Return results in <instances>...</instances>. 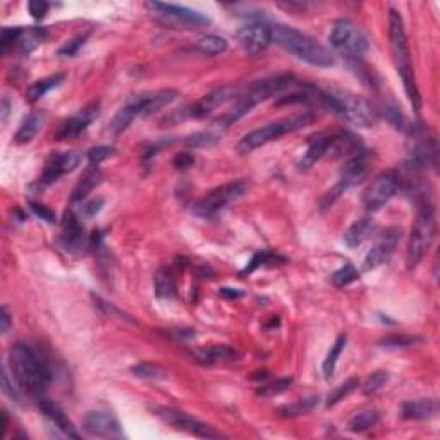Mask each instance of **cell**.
Wrapping results in <instances>:
<instances>
[{
	"mask_svg": "<svg viewBox=\"0 0 440 440\" xmlns=\"http://www.w3.org/2000/svg\"><path fill=\"white\" fill-rule=\"evenodd\" d=\"M414 342L413 337H407V335H389L382 341V346L385 348H404V346H411Z\"/></svg>",
	"mask_w": 440,
	"mask_h": 440,
	"instance_id": "cell-47",
	"label": "cell"
},
{
	"mask_svg": "<svg viewBox=\"0 0 440 440\" xmlns=\"http://www.w3.org/2000/svg\"><path fill=\"white\" fill-rule=\"evenodd\" d=\"M317 102L358 127H371L377 119V112L367 98L344 89H318Z\"/></svg>",
	"mask_w": 440,
	"mask_h": 440,
	"instance_id": "cell-4",
	"label": "cell"
},
{
	"mask_svg": "<svg viewBox=\"0 0 440 440\" xmlns=\"http://www.w3.org/2000/svg\"><path fill=\"white\" fill-rule=\"evenodd\" d=\"M176 98V89H162V91L139 93V95L130 96L126 105L131 107V110L136 114V117H143L166 109V107L170 105Z\"/></svg>",
	"mask_w": 440,
	"mask_h": 440,
	"instance_id": "cell-12",
	"label": "cell"
},
{
	"mask_svg": "<svg viewBox=\"0 0 440 440\" xmlns=\"http://www.w3.org/2000/svg\"><path fill=\"white\" fill-rule=\"evenodd\" d=\"M64 80H66V74H52V76H46L44 78V80H38L35 81L33 85H31L30 88H28L26 91V96L28 100H31V102H37V100H40L42 96H45L46 93L52 91L53 88L60 87V85L64 83Z\"/></svg>",
	"mask_w": 440,
	"mask_h": 440,
	"instance_id": "cell-28",
	"label": "cell"
},
{
	"mask_svg": "<svg viewBox=\"0 0 440 440\" xmlns=\"http://www.w3.org/2000/svg\"><path fill=\"white\" fill-rule=\"evenodd\" d=\"M195 49L205 55H220L227 50V42L219 35H206L196 42Z\"/></svg>",
	"mask_w": 440,
	"mask_h": 440,
	"instance_id": "cell-35",
	"label": "cell"
},
{
	"mask_svg": "<svg viewBox=\"0 0 440 440\" xmlns=\"http://www.w3.org/2000/svg\"><path fill=\"white\" fill-rule=\"evenodd\" d=\"M219 294L222 296V298L238 299V298H243V294H245V292H243L241 289H236V288H220Z\"/></svg>",
	"mask_w": 440,
	"mask_h": 440,
	"instance_id": "cell-53",
	"label": "cell"
},
{
	"mask_svg": "<svg viewBox=\"0 0 440 440\" xmlns=\"http://www.w3.org/2000/svg\"><path fill=\"white\" fill-rule=\"evenodd\" d=\"M49 3L44 2V0H31V2L28 3V10H30V14L35 19H44L46 12H49Z\"/></svg>",
	"mask_w": 440,
	"mask_h": 440,
	"instance_id": "cell-49",
	"label": "cell"
},
{
	"mask_svg": "<svg viewBox=\"0 0 440 440\" xmlns=\"http://www.w3.org/2000/svg\"><path fill=\"white\" fill-rule=\"evenodd\" d=\"M100 112V103L98 102H91L88 103L85 109H81L80 112L71 116L69 119L64 121L62 124L59 126V130L55 132V138L57 139H71V138H76L83 132L93 121L98 117Z\"/></svg>",
	"mask_w": 440,
	"mask_h": 440,
	"instance_id": "cell-20",
	"label": "cell"
},
{
	"mask_svg": "<svg viewBox=\"0 0 440 440\" xmlns=\"http://www.w3.org/2000/svg\"><path fill=\"white\" fill-rule=\"evenodd\" d=\"M159 416H162L167 423H170L173 427H176L177 430L188 432V434L196 435V437H203V439H220L222 434H219L217 430H213L210 425L203 423V421L196 420V418L189 416V414L182 413V411H174V410H164L160 407Z\"/></svg>",
	"mask_w": 440,
	"mask_h": 440,
	"instance_id": "cell-13",
	"label": "cell"
},
{
	"mask_svg": "<svg viewBox=\"0 0 440 440\" xmlns=\"http://www.w3.org/2000/svg\"><path fill=\"white\" fill-rule=\"evenodd\" d=\"M23 28H3L0 33V45H2V52H7L9 49H14L19 42L21 35H23Z\"/></svg>",
	"mask_w": 440,
	"mask_h": 440,
	"instance_id": "cell-43",
	"label": "cell"
},
{
	"mask_svg": "<svg viewBox=\"0 0 440 440\" xmlns=\"http://www.w3.org/2000/svg\"><path fill=\"white\" fill-rule=\"evenodd\" d=\"M236 98H238V89H236L234 87L217 88V89H213V91L206 93L205 96H202L198 102H195L193 105H189L188 109L179 110L176 116L169 117L167 121L176 119V117L179 121L202 119V117H206L209 114H212L215 109H219V107L225 105V103L231 102V100H236Z\"/></svg>",
	"mask_w": 440,
	"mask_h": 440,
	"instance_id": "cell-10",
	"label": "cell"
},
{
	"mask_svg": "<svg viewBox=\"0 0 440 440\" xmlns=\"http://www.w3.org/2000/svg\"><path fill=\"white\" fill-rule=\"evenodd\" d=\"M274 258H275V256L272 255V253H268V252L256 253V255L253 256V258H252V262H249L248 267H246L245 270L241 272V275H248V274H252V272H255L256 268L262 267V265H267V262H272V260H274Z\"/></svg>",
	"mask_w": 440,
	"mask_h": 440,
	"instance_id": "cell-46",
	"label": "cell"
},
{
	"mask_svg": "<svg viewBox=\"0 0 440 440\" xmlns=\"http://www.w3.org/2000/svg\"><path fill=\"white\" fill-rule=\"evenodd\" d=\"M38 407H40L42 414H44L46 420L53 425V428L62 432V435L71 439H80V434H78L76 428H74L73 421L66 416V413H64L62 407H60L59 404H55L53 401L49 399H40Z\"/></svg>",
	"mask_w": 440,
	"mask_h": 440,
	"instance_id": "cell-21",
	"label": "cell"
},
{
	"mask_svg": "<svg viewBox=\"0 0 440 440\" xmlns=\"http://www.w3.org/2000/svg\"><path fill=\"white\" fill-rule=\"evenodd\" d=\"M358 277H360V272H358L351 263H346L344 267H341L339 270H335L334 274H332V284H334L335 288H346V285H349L351 282L356 281Z\"/></svg>",
	"mask_w": 440,
	"mask_h": 440,
	"instance_id": "cell-37",
	"label": "cell"
},
{
	"mask_svg": "<svg viewBox=\"0 0 440 440\" xmlns=\"http://www.w3.org/2000/svg\"><path fill=\"white\" fill-rule=\"evenodd\" d=\"M9 367L17 387L31 396L40 397L52 380L45 358L26 342H16L9 351Z\"/></svg>",
	"mask_w": 440,
	"mask_h": 440,
	"instance_id": "cell-1",
	"label": "cell"
},
{
	"mask_svg": "<svg viewBox=\"0 0 440 440\" xmlns=\"http://www.w3.org/2000/svg\"><path fill=\"white\" fill-rule=\"evenodd\" d=\"M30 209H31V212H33L37 217H40L42 220L49 222V224H55V220H57L55 213H53L52 210L46 209V206L40 205V203L31 202V203H30Z\"/></svg>",
	"mask_w": 440,
	"mask_h": 440,
	"instance_id": "cell-48",
	"label": "cell"
},
{
	"mask_svg": "<svg viewBox=\"0 0 440 440\" xmlns=\"http://www.w3.org/2000/svg\"><path fill=\"white\" fill-rule=\"evenodd\" d=\"M93 301H95V306H98L100 310L103 311V313H107V315H110V317H116V318H119V320H124V322H130V324H136L134 320H132V318L130 317V315L127 313H124L123 310H119L117 308V306H114L112 303H109V301H105V299L103 298H100V296H96V294H93Z\"/></svg>",
	"mask_w": 440,
	"mask_h": 440,
	"instance_id": "cell-42",
	"label": "cell"
},
{
	"mask_svg": "<svg viewBox=\"0 0 440 440\" xmlns=\"http://www.w3.org/2000/svg\"><path fill=\"white\" fill-rule=\"evenodd\" d=\"M0 322H2V325H0V331H2V334H7L10 328V315H9V310L6 308V306H2V313H0Z\"/></svg>",
	"mask_w": 440,
	"mask_h": 440,
	"instance_id": "cell-54",
	"label": "cell"
},
{
	"mask_svg": "<svg viewBox=\"0 0 440 440\" xmlns=\"http://www.w3.org/2000/svg\"><path fill=\"white\" fill-rule=\"evenodd\" d=\"M439 413L437 399L406 401L401 406V416L406 420H428Z\"/></svg>",
	"mask_w": 440,
	"mask_h": 440,
	"instance_id": "cell-23",
	"label": "cell"
},
{
	"mask_svg": "<svg viewBox=\"0 0 440 440\" xmlns=\"http://www.w3.org/2000/svg\"><path fill=\"white\" fill-rule=\"evenodd\" d=\"M315 116L311 112H301L294 114V116L284 117V119L274 121V123H268L265 126L258 127V130L249 131L248 134H245L241 138V141L238 143V152L239 153H252L255 152L260 146L268 145V143L275 141L281 136L288 134V132L298 131L301 127L310 126L313 123Z\"/></svg>",
	"mask_w": 440,
	"mask_h": 440,
	"instance_id": "cell-5",
	"label": "cell"
},
{
	"mask_svg": "<svg viewBox=\"0 0 440 440\" xmlns=\"http://www.w3.org/2000/svg\"><path fill=\"white\" fill-rule=\"evenodd\" d=\"M193 164H195V157L188 152L179 153L176 159H174V166H176V169H181V170L188 169V167H191Z\"/></svg>",
	"mask_w": 440,
	"mask_h": 440,
	"instance_id": "cell-51",
	"label": "cell"
},
{
	"mask_svg": "<svg viewBox=\"0 0 440 440\" xmlns=\"http://www.w3.org/2000/svg\"><path fill=\"white\" fill-rule=\"evenodd\" d=\"M85 42H87V35H78V37L71 38L69 42H66L64 46H60L59 53L60 55H66V57L76 55V52L85 45Z\"/></svg>",
	"mask_w": 440,
	"mask_h": 440,
	"instance_id": "cell-45",
	"label": "cell"
},
{
	"mask_svg": "<svg viewBox=\"0 0 440 440\" xmlns=\"http://www.w3.org/2000/svg\"><path fill=\"white\" fill-rule=\"evenodd\" d=\"M292 384V378H279V380L270 382V384H262V387L256 391V394L262 397H274L288 391Z\"/></svg>",
	"mask_w": 440,
	"mask_h": 440,
	"instance_id": "cell-41",
	"label": "cell"
},
{
	"mask_svg": "<svg viewBox=\"0 0 440 440\" xmlns=\"http://www.w3.org/2000/svg\"><path fill=\"white\" fill-rule=\"evenodd\" d=\"M389 40H391L392 60H394L397 74H399L401 80H403L404 89H406V95L407 98H410V103L418 112V110L421 109V96H420V91H418L416 81H414L413 67H411L410 46H407V38H406V31H404L403 17H401V14L394 9H392L391 14H389Z\"/></svg>",
	"mask_w": 440,
	"mask_h": 440,
	"instance_id": "cell-3",
	"label": "cell"
},
{
	"mask_svg": "<svg viewBox=\"0 0 440 440\" xmlns=\"http://www.w3.org/2000/svg\"><path fill=\"white\" fill-rule=\"evenodd\" d=\"M435 236V212L430 203H425L420 206L411 227L410 241L406 249V265L407 268H414L420 265L423 256L427 255L432 241Z\"/></svg>",
	"mask_w": 440,
	"mask_h": 440,
	"instance_id": "cell-6",
	"label": "cell"
},
{
	"mask_svg": "<svg viewBox=\"0 0 440 440\" xmlns=\"http://www.w3.org/2000/svg\"><path fill=\"white\" fill-rule=\"evenodd\" d=\"M145 9L150 16L169 30H198L210 24V19L198 10L188 9L184 6L164 2H146Z\"/></svg>",
	"mask_w": 440,
	"mask_h": 440,
	"instance_id": "cell-7",
	"label": "cell"
},
{
	"mask_svg": "<svg viewBox=\"0 0 440 440\" xmlns=\"http://www.w3.org/2000/svg\"><path fill=\"white\" fill-rule=\"evenodd\" d=\"M399 189V177L394 170H387L370 182L363 195V205L368 212H377L391 202Z\"/></svg>",
	"mask_w": 440,
	"mask_h": 440,
	"instance_id": "cell-11",
	"label": "cell"
},
{
	"mask_svg": "<svg viewBox=\"0 0 440 440\" xmlns=\"http://www.w3.org/2000/svg\"><path fill=\"white\" fill-rule=\"evenodd\" d=\"M380 420V413L377 410H367L361 411V413L354 414L351 420L348 421V430L353 434H361V432H367L368 428L375 427Z\"/></svg>",
	"mask_w": 440,
	"mask_h": 440,
	"instance_id": "cell-31",
	"label": "cell"
},
{
	"mask_svg": "<svg viewBox=\"0 0 440 440\" xmlns=\"http://www.w3.org/2000/svg\"><path fill=\"white\" fill-rule=\"evenodd\" d=\"M46 31L44 28H30V30H24L23 35H21L19 42H17L16 49L19 50L21 53H31L42 42L45 40Z\"/></svg>",
	"mask_w": 440,
	"mask_h": 440,
	"instance_id": "cell-33",
	"label": "cell"
},
{
	"mask_svg": "<svg viewBox=\"0 0 440 440\" xmlns=\"http://www.w3.org/2000/svg\"><path fill=\"white\" fill-rule=\"evenodd\" d=\"M2 391H3V394L9 396L10 399L16 401V403H19V399H21L19 391H17V389L14 387L12 384H10V380H9V371H7L6 367H3V371H2Z\"/></svg>",
	"mask_w": 440,
	"mask_h": 440,
	"instance_id": "cell-50",
	"label": "cell"
},
{
	"mask_svg": "<svg viewBox=\"0 0 440 440\" xmlns=\"http://www.w3.org/2000/svg\"><path fill=\"white\" fill-rule=\"evenodd\" d=\"M253 103L249 102L248 98H246L245 95L238 96V98L234 100V105L229 107L227 110H225L224 114H222L220 117H217L215 119V126L220 127V130H225V127L232 126L234 123H238L239 119H243V117L246 116V114H249L253 110Z\"/></svg>",
	"mask_w": 440,
	"mask_h": 440,
	"instance_id": "cell-25",
	"label": "cell"
},
{
	"mask_svg": "<svg viewBox=\"0 0 440 440\" xmlns=\"http://www.w3.org/2000/svg\"><path fill=\"white\" fill-rule=\"evenodd\" d=\"M399 239H401V229L397 227L387 229V231L378 238V241L375 243L373 248L368 252V255L364 256V263H363L364 270H373V268L380 267V265L387 262V260L392 256V253H394Z\"/></svg>",
	"mask_w": 440,
	"mask_h": 440,
	"instance_id": "cell-18",
	"label": "cell"
},
{
	"mask_svg": "<svg viewBox=\"0 0 440 440\" xmlns=\"http://www.w3.org/2000/svg\"><path fill=\"white\" fill-rule=\"evenodd\" d=\"M153 284H155V296L159 299H170L176 296V281H174L170 272H157L155 279H153Z\"/></svg>",
	"mask_w": 440,
	"mask_h": 440,
	"instance_id": "cell-32",
	"label": "cell"
},
{
	"mask_svg": "<svg viewBox=\"0 0 440 440\" xmlns=\"http://www.w3.org/2000/svg\"><path fill=\"white\" fill-rule=\"evenodd\" d=\"M317 404H318V397H306V399L296 401L294 404H289V406L281 407L279 413H281L282 416H298V414L310 413Z\"/></svg>",
	"mask_w": 440,
	"mask_h": 440,
	"instance_id": "cell-36",
	"label": "cell"
},
{
	"mask_svg": "<svg viewBox=\"0 0 440 440\" xmlns=\"http://www.w3.org/2000/svg\"><path fill=\"white\" fill-rule=\"evenodd\" d=\"M375 232V224L371 219H360L348 227V231L344 232V243L348 248H358V246L363 245L367 239L371 238V234Z\"/></svg>",
	"mask_w": 440,
	"mask_h": 440,
	"instance_id": "cell-24",
	"label": "cell"
},
{
	"mask_svg": "<svg viewBox=\"0 0 440 440\" xmlns=\"http://www.w3.org/2000/svg\"><path fill=\"white\" fill-rule=\"evenodd\" d=\"M360 385V380H358L356 377L349 378V380H346L344 384L337 385V387L334 389V391L331 392L327 397V406H335V404L339 403V401H342L344 397H348L351 392L354 391V389Z\"/></svg>",
	"mask_w": 440,
	"mask_h": 440,
	"instance_id": "cell-38",
	"label": "cell"
},
{
	"mask_svg": "<svg viewBox=\"0 0 440 440\" xmlns=\"http://www.w3.org/2000/svg\"><path fill=\"white\" fill-rule=\"evenodd\" d=\"M220 134L217 131H202L196 132V134H191L188 139H186V145L189 148H203V146H210L213 143L219 141Z\"/></svg>",
	"mask_w": 440,
	"mask_h": 440,
	"instance_id": "cell-40",
	"label": "cell"
},
{
	"mask_svg": "<svg viewBox=\"0 0 440 440\" xmlns=\"http://www.w3.org/2000/svg\"><path fill=\"white\" fill-rule=\"evenodd\" d=\"M334 143V134H318L311 138L308 141V148H306L305 155L299 160V169L310 170L318 160L324 155H327Z\"/></svg>",
	"mask_w": 440,
	"mask_h": 440,
	"instance_id": "cell-22",
	"label": "cell"
},
{
	"mask_svg": "<svg viewBox=\"0 0 440 440\" xmlns=\"http://www.w3.org/2000/svg\"><path fill=\"white\" fill-rule=\"evenodd\" d=\"M114 155V146H107V145H100V146H93L88 152V162L91 166H100L103 160H107L109 157Z\"/></svg>",
	"mask_w": 440,
	"mask_h": 440,
	"instance_id": "cell-44",
	"label": "cell"
},
{
	"mask_svg": "<svg viewBox=\"0 0 440 440\" xmlns=\"http://www.w3.org/2000/svg\"><path fill=\"white\" fill-rule=\"evenodd\" d=\"M60 241H62L64 248L71 253H81L87 248V232H85L83 224L80 222V217L73 210H67L64 213L62 225H60Z\"/></svg>",
	"mask_w": 440,
	"mask_h": 440,
	"instance_id": "cell-16",
	"label": "cell"
},
{
	"mask_svg": "<svg viewBox=\"0 0 440 440\" xmlns=\"http://www.w3.org/2000/svg\"><path fill=\"white\" fill-rule=\"evenodd\" d=\"M81 162L80 153L76 152H59V153H52V155L46 159L45 169L42 173L40 177V184L42 186H49L52 182H55L57 179L67 173H73Z\"/></svg>",
	"mask_w": 440,
	"mask_h": 440,
	"instance_id": "cell-17",
	"label": "cell"
},
{
	"mask_svg": "<svg viewBox=\"0 0 440 440\" xmlns=\"http://www.w3.org/2000/svg\"><path fill=\"white\" fill-rule=\"evenodd\" d=\"M389 378H391V375H389L387 371H384V370H378V371H375V373H371L370 377L367 378V382L363 384V387H361L363 389V394L371 396V394H375V392H378L385 384H387Z\"/></svg>",
	"mask_w": 440,
	"mask_h": 440,
	"instance_id": "cell-39",
	"label": "cell"
},
{
	"mask_svg": "<svg viewBox=\"0 0 440 440\" xmlns=\"http://www.w3.org/2000/svg\"><path fill=\"white\" fill-rule=\"evenodd\" d=\"M246 188H248V186H246L245 181H234L227 182V184H222L219 188L206 193L203 198H200L198 202L193 205V213L202 217V219H212V217H215L217 213L222 212L229 203L241 198L246 193Z\"/></svg>",
	"mask_w": 440,
	"mask_h": 440,
	"instance_id": "cell-8",
	"label": "cell"
},
{
	"mask_svg": "<svg viewBox=\"0 0 440 440\" xmlns=\"http://www.w3.org/2000/svg\"><path fill=\"white\" fill-rule=\"evenodd\" d=\"M42 126H44V117H42V114L31 112L30 116H28L26 119L23 121V124H21L19 130H17L16 141L19 143V145L30 143L31 139H33L35 136L40 132Z\"/></svg>",
	"mask_w": 440,
	"mask_h": 440,
	"instance_id": "cell-29",
	"label": "cell"
},
{
	"mask_svg": "<svg viewBox=\"0 0 440 440\" xmlns=\"http://www.w3.org/2000/svg\"><path fill=\"white\" fill-rule=\"evenodd\" d=\"M296 81L292 74H279V76H272V78H265L262 81H256L252 87L248 88V91L245 93L246 98L256 105V103L263 102V100L272 98V96L279 95L284 89H288L289 87H292Z\"/></svg>",
	"mask_w": 440,
	"mask_h": 440,
	"instance_id": "cell-15",
	"label": "cell"
},
{
	"mask_svg": "<svg viewBox=\"0 0 440 440\" xmlns=\"http://www.w3.org/2000/svg\"><path fill=\"white\" fill-rule=\"evenodd\" d=\"M236 38L246 53L256 55L272 44V28L263 23L248 24L236 33Z\"/></svg>",
	"mask_w": 440,
	"mask_h": 440,
	"instance_id": "cell-19",
	"label": "cell"
},
{
	"mask_svg": "<svg viewBox=\"0 0 440 440\" xmlns=\"http://www.w3.org/2000/svg\"><path fill=\"white\" fill-rule=\"evenodd\" d=\"M272 42L289 52L291 55L298 57L303 62L311 64L315 67H331L334 66V53L325 45L318 44L315 38L301 33L299 30L285 24H275L272 26Z\"/></svg>",
	"mask_w": 440,
	"mask_h": 440,
	"instance_id": "cell-2",
	"label": "cell"
},
{
	"mask_svg": "<svg viewBox=\"0 0 440 440\" xmlns=\"http://www.w3.org/2000/svg\"><path fill=\"white\" fill-rule=\"evenodd\" d=\"M100 181H102V173H100L98 167L96 166L88 167V169L83 173V176L80 177L78 184L74 186L73 202L74 203L83 202L89 193L93 191V188H96V186L100 184Z\"/></svg>",
	"mask_w": 440,
	"mask_h": 440,
	"instance_id": "cell-26",
	"label": "cell"
},
{
	"mask_svg": "<svg viewBox=\"0 0 440 440\" xmlns=\"http://www.w3.org/2000/svg\"><path fill=\"white\" fill-rule=\"evenodd\" d=\"M196 360L202 361L205 364H212V363H219V361H232L238 360L239 353L236 349L229 348V346L220 344V346H212V348H205V349H198L195 351Z\"/></svg>",
	"mask_w": 440,
	"mask_h": 440,
	"instance_id": "cell-27",
	"label": "cell"
},
{
	"mask_svg": "<svg viewBox=\"0 0 440 440\" xmlns=\"http://www.w3.org/2000/svg\"><path fill=\"white\" fill-rule=\"evenodd\" d=\"M102 205H103V200H91V202L85 203L81 212H83L87 217H93L102 210Z\"/></svg>",
	"mask_w": 440,
	"mask_h": 440,
	"instance_id": "cell-52",
	"label": "cell"
},
{
	"mask_svg": "<svg viewBox=\"0 0 440 440\" xmlns=\"http://www.w3.org/2000/svg\"><path fill=\"white\" fill-rule=\"evenodd\" d=\"M328 42L335 50L344 53L348 59H361L368 50V40L363 31L348 19H337L331 28Z\"/></svg>",
	"mask_w": 440,
	"mask_h": 440,
	"instance_id": "cell-9",
	"label": "cell"
},
{
	"mask_svg": "<svg viewBox=\"0 0 440 440\" xmlns=\"http://www.w3.org/2000/svg\"><path fill=\"white\" fill-rule=\"evenodd\" d=\"M346 342H348V337H346L344 334L339 335V337L335 339V342H334V346H332V349L328 351L327 358H325L324 364H322V370H324V377L327 378V380H328V378L334 377L335 367H337V360H339V356H341V353L344 351Z\"/></svg>",
	"mask_w": 440,
	"mask_h": 440,
	"instance_id": "cell-34",
	"label": "cell"
},
{
	"mask_svg": "<svg viewBox=\"0 0 440 440\" xmlns=\"http://www.w3.org/2000/svg\"><path fill=\"white\" fill-rule=\"evenodd\" d=\"M131 373L141 380H164L167 377V368L152 361H143V363L132 364Z\"/></svg>",
	"mask_w": 440,
	"mask_h": 440,
	"instance_id": "cell-30",
	"label": "cell"
},
{
	"mask_svg": "<svg viewBox=\"0 0 440 440\" xmlns=\"http://www.w3.org/2000/svg\"><path fill=\"white\" fill-rule=\"evenodd\" d=\"M85 432L93 437L105 439H123L124 434L121 430V423L117 418L105 411H88L83 418Z\"/></svg>",
	"mask_w": 440,
	"mask_h": 440,
	"instance_id": "cell-14",
	"label": "cell"
}]
</instances>
